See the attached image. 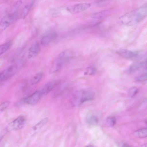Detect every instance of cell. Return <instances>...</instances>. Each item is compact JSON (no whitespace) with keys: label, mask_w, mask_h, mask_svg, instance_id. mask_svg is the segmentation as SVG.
<instances>
[{"label":"cell","mask_w":147,"mask_h":147,"mask_svg":"<svg viewBox=\"0 0 147 147\" xmlns=\"http://www.w3.org/2000/svg\"><path fill=\"white\" fill-rule=\"evenodd\" d=\"M147 6H144L128 12L120 18L121 22L125 25L133 26L143 21L147 16Z\"/></svg>","instance_id":"cell-1"},{"label":"cell","mask_w":147,"mask_h":147,"mask_svg":"<svg viewBox=\"0 0 147 147\" xmlns=\"http://www.w3.org/2000/svg\"><path fill=\"white\" fill-rule=\"evenodd\" d=\"M73 53L71 51H65L61 53L53 63L49 72L52 74L59 70L73 56Z\"/></svg>","instance_id":"cell-2"},{"label":"cell","mask_w":147,"mask_h":147,"mask_svg":"<svg viewBox=\"0 0 147 147\" xmlns=\"http://www.w3.org/2000/svg\"><path fill=\"white\" fill-rule=\"evenodd\" d=\"M94 97V94L91 91L80 90L76 91L74 93L72 101L74 105L78 106L86 101L92 100Z\"/></svg>","instance_id":"cell-3"},{"label":"cell","mask_w":147,"mask_h":147,"mask_svg":"<svg viewBox=\"0 0 147 147\" xmlns=\"http://www.w3.org/2000/svg\"><path fill=\"white\" fill-rule=\"evenodd\" d=\"M17 13H12L4 16L0 21V30H5L16 19Z\"/></svg>","instance_id":"cell-4"},{"label":"cell","mask_w":147,"mask_h":147,"mask_svg":"<svg viewBox=\"0 0 147 147\" xmlns=\"http://www.w3.org/2000/svg\"><path fill=\"white\" fill-rule=\"evenodd\" d=\"M90 4L88 3H81L74 4L67 7V11L72 14H75L82 12L88 9Z\"/></svg>","instance_id":"cell-5"},{"label":"cell","mask_w":147,"mask_h":147,"mask_svg":"<svg viewBox=\"0 0 147 147\" xmlns=\"http://www.w3.org/2000/svg\"><path fill=\"white\" fill-rule=\"evenodd\" d=\"M26 119L22 116H19L12 121L9 125V129L11 130H16L22 128L24 125Z\"/></svg>","instance_id":"cell-6"},{"label":"cell","mask_w":147,"mask_h":147,"mask_svg":"<svg viewBox=\"0 0 147 147\" xmlns=\"http://www.w3.org/2000/svg\"><path fill=\"white\" fill-rule=\"evenodd\" d=\"M42 96L40 90H39L25 98L23 101L24 103L28 105H35L38 102Z\"/></svg>","instance_id":"cell-7"},{"label":"cell","mask_w":147,"mask_h":147,"mask_svg":"<svg viewBox=\"0 0 147 147\" xmlns=\"http://www.w3.org/2000/svg\"><path fill=\"white\" fill-rule=\"evenodd\" d=\"M116 53L122 57L128 59L137 58L139 55V53L137 52L125 49H119L117 51Z\"/></svg>","instance_id":"cell-8"},{"label":"cell","mask_w":147,"mask_h":147,"mask_svg":"<svg viewBox=\"0 0 147 147\" xmlns=\"http://www.w3.org/2000/svg\"><path fill=\"white\" fill-rule=\"evenodd\" d=\"M40 46L38 42H36L34 43L29 50L28 57L32 58L36 57L40 51Z\"/></svg>","instance_id":"cell-9"},{"label":"cell","mask_w":147,"mask_h":147,"mask_svg":"<svg viewBox=\"0 0 147 147\" xmlns=\"http://www.w3.org/2000/svg\"><path fill=\"white\" fill-rule=\"evenodd\" d=\"M16 72L15 68L12 66L4 70L0 74V83L11 77Z\"/></svg>","instance_id":"cell-10"},{"label":"cell","mask_w":147,"mask_h":147,"mask_svg":"<svg viewBox=\"0 0 147 147\" xmlns=\"http://www.w3.org/2000/svg\"><path fill=\"white\" fill-rule=\"evenodd\" d=\"M57 36V33L54 32L47 33L42 38L41 40V44L44 46L47 45L55 38Z\"/></svg>","instance_id":"cell-11"},{"label":"cell","mask_w":147,"mask_h":147,"mask_svg":"<svg viewBox=\"0 0 147 147\" xmlns=\"http://www.w3.org/2000/svg\"><path fill=\"white\" fill-rule=\"evenodd\" d=\"M56 84L55 81H51L46 84L40 90L42 96L47 95L54 88Z\"/></svg>","instance_id":"cell-12"},{"label":"cell","mask_w":147,"mask_h":147,"mask_svg":"<svg viewBox=\"0 0 147 147\" xmlns=\"http://www.w3.org/2000/svg\"><path fill=\"white\" fill-rule=\"evenodd\" d=\"M110 13V11L108 9L94 13L92 15V17L96 19L101 18L108 16Z\"/></svg>","instance_id":"cell-13"},{"label":"cell","mask_w":147,"mask_h":147,"mask_svg":"<svg viewBox=\"0 0 147 147\" xmlns=\"http://www.w3.org/2000/svg\"><path fill=\"white\" fill-rule=\"evenodd\" d=\"M33 3L34 1H32L29 3L25 6L20 14V16L22 18H25L32 6Z\"/></svg>","instance_id":"cell-14"},{"label":"cell","mask_w":147,"mask_h":147,"mask_svg":"<svg viewBox=\"0 0 147 147\" xmlns=\"http://www.w3.org/2000/svg\"><path fill=\"white\" fill-rule=\"evenodd\" d=\"M42 74L41 72L37 73L34 75L31 78L30 80V84L34 85L38 83L42 78Z\"/></svg>","instance_id":"cell-15"},{"label":"cell","mask_w":147,"mask_h":147,"mask_svg":"<svg viewBox=\"0 0 147 147\" xmlns=\"http://www.w3.org/2000/svg\"><path fill=\"white\" fill-rule=\"evenodd\" d=\"M86 120L88 124L92 126L96 124L98 122L96 117L93 115L91 114L88 115Z\"/></svg>","instance_id":"cell-16"},{"label":"cell","mask_w":147,"mask_h":147,"mask_svg":"<svg viewBox=\"0 0 147 147\" xmlns=\"http://www.w3.org/2000/svg\"><path fill=\"white\" fill-rule=\"evenodd\" d=\"M135 136L140 138L146 137L147 136V128H142L140 129L135 131L134 133Z\"/></svg>","instance_id":"cell-17"},{"label":"cell","mask_w":147,"mask_h":147,"mask_svg":"<svg viewBox=\"0 0 147 147\" xmlns=\"http://www.w3.org/2000/svg\"><path fill=\"white\" fill-rule=\"evenodd\" d=\"M11 44V42L9 41L0 45V56L10 48Z\"/></svg>","instance_id":"cell-18"},{"label":"cell","mask_w":147,"mask_h":147,"mask_svg":"<svg viewBox=\"0 0 147 147\" xmlns=\"http://www.w3.org/2000/svg\"><path fill=\"white\" fill-rule=\"evenodd\" d=\"M106 123L108 127H112L114 126L115 124L116 119L114 117H109L106 119Z\"/></svg>","instance_id":"cell-19"},{"label":"cell","mask_w":147,"mask_h":147,"mask_svg":"<svg viewBox=\"0 0 147 147\" xmlns=\"http://www.w3.org/2000/svg\"><path fill=\"white\" fill-rule=\"evenodd\" d=\"M96 72V68L93 66H89L86 69L84 72L85 75H92L94 74Z\"/></svg>","instance_id":"cell-20"},{"label":"cell","mask_w":147,"mask_h":147,"mask_svg":"<svg viewBox=\"0 0 147 147\" xmlns=\"http://www.w3.org/2000/svg\"><path fill=\"white\" fill-rule=\"evenodd\" d=\"M48 120L47 118L42 119L34 126V129L36 130L38 128L41 127L46 123Z\"/></svg>","instance_id":"cell-21"},{"label":"cell","mask_w":147,"mask_h":147,"mask_svg":"<svg viewBox=\"0 0 147 147\" xmlns=\"http://www.w3.org/2000/svg\"><path fill=\"white\" fill-rule=\"evenodd\" d=\"M10 101L7 100L4 101L0 104V113L5 110L9 105Z\"/></svg>","instance_id":"cell-22"},{"label":"cell","mask_w":147,"mask_h":147,"mask_svg":"<svg viewBox=\"0 0 147 147\" xmlns=\"http://www.w3.org/2000/svg\"><path fill=\"white\" fill-rule=\"evenodd\" d=\"M138 92V88L136 87H133L128 90V93L131 97H133Z\"/></svg>","instance_id":"cell-23"},{"label":"cell","mask_w":147,"mask_h":147,"mask_svg":"<svg viewBox=\"0 0 147 147\" xmlns=\"http://www.w3.org/2000/svg\"><path fill=\"white\" fill-rule=\"evenodd\" d=\"M143 65V63L134 64L130 67L129 70L130 72H134L138 69Z\"/></svg>","instance_id":"cell-24"},{"label":"cell","mask_w":147,"mask_h":147,"mask_svg":"<svg viewBox=\"0 0 147 147\" xmlns=\"http://www.w3.org/2000/svg\"><path fill=\"white\" fill-rule=\"evenodd\" d=\"M147 77L146 74H144L138 77L136 80L139 81H144L147 80Z\"/></svg>","instance_id":"cell-25"},{"label":"cell","mask_w":147,"mask_h":147,"mask_svg":"<svg viewBox=\"0 0 147 147\" xmlns=\"http://www.w3.org/2000/svg\"><path fill=\"white\" fill-rule=\"evenodd\" d=\"M122 147H130L129 145L126 144H124Z\"/></svg>","instance_id":"cell-26"},{"label":"cell","mask_w":147,"mask_h":147,"mask_svg":"<svg viewBox=\"0 0 147 147\" xmlns=\"http://www.w3.org/2000/svg\"><path fill=\"white\" fill-rule=\"evenodd\" d=\"M86 147H94L93 145H88V146H87Z\"/></svg>","instance_id":"cell-27"}]
</instances>
